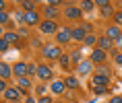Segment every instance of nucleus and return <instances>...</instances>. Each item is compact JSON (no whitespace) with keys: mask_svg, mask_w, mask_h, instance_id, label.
Wrapping results in <instances>:
<instances>
[{"mask_svg":"<svg viewBox=\"0 0 122 103\" xmlns=\"http://www.w3.org/2000/svg\"><path fill=\"white\" fill-rule=\"evenodd\" d=\"M8 45H10V43H6V41H4V39H2V41H0V52H2V54H4V52L8 50Z\"/></svg>","mask_w":122,"mask_h":103,"instance_id":"7c9ffc66","label":"nucleus"},{"mask_svg":"<svg viewBox=\"0 0 122 103\" xmlns=\"http://www.w3.org/2000/svg\"><path fill=\"white\" fill-rule=\"evenodd\" d=\"M46 17H48V21H52L54 17H56V8L48 4V6H46Z\"/></svg>","mask_w":122,"mask_h":103,"instance_id":"412c9836","label":"nucleus"},{"mask_svg":"<svg viewBox=\"0 0 122 103\" xmlns=\"http://www.w3.org/2000/svg\"><path fill=\"white\" fill-rule=\"evenodd\" d=\"M81 13H83V10H81L79 6H72V4H71V6H66V10H64V14L68 17V19H79Z\"/></svg>","mask_w":122,"mask_h":103,"instance_id":"1a4fd4ad","label":"nucleus"},{"mask_svg":"<svg viewBox=\"0 0 122 103\" xmlns=\"http://www.w3.org/2000/svg\"><path fill=\"white\" fill-rule=\"evenodd\" d=\"M21 6L25 8V13H31V10H35V2H27V0H23Z\"/></svg>","mask_w":122,"mask_h":103,"instance_id":"aec40b11","label":"nucleus"},{"mask_svg":"<svg viewBox=\"0 0 122 103\" xmlns=\"http://www.w3.org/2000/svg\"><path fill=\"white\" fill-rule=\"evenodd\" d=\"M25 23H27V25H37V23H39V14H37V10L25 13Z\"/></svg>","mask_w":122,"mask_h":103,"instance_id":"9d476101","label":"nucleus"},{"mask_svg":"<svg viewBox=\"0 0 122 103\" xmlns=\"http://www.w3.org/2000/svg\"><path fill=\"white\" fill-rule=\"evenodd\" d=\"M120 35L122 33H120V29H118V25H110L108 29H106V37H108L110 41H118Z\"/></svg>","mask_w":122,"mask_h":103,"instance_id":"423d86ee","label":"nucleus"},{"mask_svg":"<svg viewBox=\"0 0 122 103\" xmlns=\"http://www.w3.org/2000/svg\"><path fill=\"white\" fill-rule=\"evenodd\" d=\"M8 21H10V19H8V13H6V10H2V13H0V23H2V25H8Z\"/></svg>","mask_w":122,"mask_h":103,"instance_id":"393cba45","label":"nucleus"},{"mask_svg":"<svg viewBox=\"0 0 122 103\" xmlns=\"http://www.w3.org/2000/svg\"><path fill=\"white\" fill-rule=\"evenodd\" d=\"M68 64H71V62H68V56L62 54V58H60V66H62V68H68Z\"/></svg>","mask_w":122,"mask_h":103,"instance_id":"cd10ccee","label":"nucleus"},{"mask_svg":"<svg viewBox=\"0 0 122 103\" xmlns=\"http://www.w3.org/2000/svg\"><path fill=\"white\" fill-rule=\"evenodd\" d=\"M112 13H114V8H112V4H110V6H106V8H102V14H103V17H110Z\"/></svg>","mask_w":122,"mask_h":103,"instance_id":"c85d7f7f","label":"nucleus"},{"mask_svg":"<svg viewBox=\"0 0 122 103\" xmlns=\"http://www.w3.org/2000/svg\"><path fill=\"white\" fill-rule=\"evenodd\" d=\"M13 74L17 78H25V74H29V64H25V62H17V64L13 66Z\"/></svg>","mask_w":122,"mask_h":103,"instance_id":"39448f33","label":"nucleus"},{"mask_svg":"<svg viewBox=\"0 0 122 103\" xmlns=\"http://www.w3.org/2000/svg\"><path fill=\"white\" fill-rule=\"evenodd\" d=\"M15 21H17L19 25H27V23H25V14L21 13V10H17V13H15Z\"/></svg>","mask_w":122,"mask_h":103,"instance_id":"5701e85b","label":"nucleus"},{"mask_svg":"<svg viewBox=\"0 0 122 103\" xmlns=\"http://www.w3.org/2000/svg\"><path fill=\"white\" fill-rule=\"evenodd\" d=\"M37 103H52V99H50V97H41Z\"/></svg>","mask_w":122,"mask_h":103,"instance_id":"c9c22d12","label":"nucleus"},{"mask_svg":"<svg viewBox=\"0 0 122 103\" xmlns=\"http://www.w3.org/2000/svg\"><path fill=\"white\" fill-rule=\"evenodd\" d=\"M87 31H91V23H85L83 27H75V29H72V39H75V41H85Z\"/></svg>","mask_w":122,"mask_h":103,"instance_id":"f03ea898","label":"nucleus"},{"mask_svg":"<svg viewBox=\"0 0 122 103\" xmlns=\"http://www.w3.org/2000/svg\"><path fill=\"white\" fill-rule=\"evenodd\" d=\"M39 31L41 33H46V35H50V33H58V25L54 23V21H41L39 23Z\"/></svg>","mask_w":122,"mask_h":103,"instance_id":"20e7f679","label":"nucleus"},{"mask_svg":"<svg viewBox=\"0 0 122 103\" xmlns=\"http://www.w3.org/2000/svg\"><path fill=\"white\" fill-rule=\"evenodd\" d=\"M25 103H35V99H31V97H27V99H25Z\"/></svg>","mask_w":122,"mask_h":103,"instance_id":"4c0bfd02","label":"nucleus"},{"mask_svg":"<svg viewBox=\"0 0 122 103\" xmlns=\"http://www.w3.org/2000/svg\"><path fill=\"white\" fill-rule=\"evenodd\" d=\"M41 54H44V58H48V60H60L62 58V52H60L58 45H46Z\"/></svg>","mask_w":122,"mask_h":103,"instance_id":"f257e3e1","label":"nucleus"},{"mask_svg":"<svg viewBox=\"0 0 122 103\" xmlns=\"http://www.w3.org/2000/svg\"><path fill=\"white\" fill-rule=\"evenodd\" d=\"M91 84H97V87H106V84H108V76H93L91 78Z\"/></svg>","mask_w":122,"mask_h":103,"instance_id":"dca6fc26","label":"nucleus"},{"mask_svg":"<svg viewBox=\"0 0 122 103\" xmlns=\"http://www.w3.org/2000/svg\"><path fill=\"white\" fill-rule=\"evenodd\" d=\"M29 74H37V66L35 64H29Z\"/></svg>","mask_w":122,"mask_h":103,"instance_id":"72a5a7b5","label":"nucleus"},{"mask_svg":"<svg viewBox=\"0 0 122 103\" xmlns=\"http://www.w3.org/2000/svg\"><path fill=\"white\" fill-rule=\"evenodd\" d=\"M0 76H2V80H6V78L13 76V68H10L6 62H2V64H0Z\"/></svg>","mask_w":122,"mask_h":103,"instance_id":"9b49d317","label":"nucleus"},{"mask_svg":"<svg viewBox=\"0 0 122 103\" xmlns=\"http://www.w3.org/2000/svg\"><path fill=\"white\" fill-rule=\"evenodd\" d=\"M118 45H120V47H122V35H120V37H118Z\"/></svg>","mask_w":122,"mask_h":103,"instance_id":"58836bf2","label":"nucleus"},{"mask_svg":"<svg viewBox=\"0 0 122 103\" xmlns=\"http://www.w3.org/2000/svg\"><path fill=\"white\" fill-rule=\"evenodd\" d=\"M112 43H114V41H110L108 37H106V35H103V37H99L97 39V45H99V50H110V47H112Z\"/></svg>","mask_w":122,"mask_h":103,"instance_id":"4468645a","label":"nucleus"},{"mask_svg":"<svg viewBox=\"0 0 122 103\" xmlns=\"http://www.w3.org/2000/svg\"><path fill=\"white\" fill-rule=\"evenodd\" d=\"M83 43H85V45H93V43H97V37H95V35H91V33H89V35L85 37V41H83Z\"/></svg>","mask_w":122,"mask_h":103,"instance_id":"b1692460","label":"nucleus"},{"mask_svg":"<svg viewBox=\"0 0 122 103\" xmlns=\"http://www.w3.org/2000/svg\"><path fill=\"white\" fill-rule=\"evenodd\" d=\"M93 70V62H81L79 64V74H91Z\"/></svg>","mask_w":122,"mask_h":103,"instance_id":"ddd939ff","label":"nucleus"},{"mask_svg":"<svg viewBox=\"0 0 122 103\" xmlns=\"http://www.w3.org/2000/svg\"><path fill=\"white\" fill-rule=\"evenodd\" d=\"M116 64L122 66V54H118V56H116Z\"/></svg>","mask_w":122,"mask_h":103,"instance_id":"e433bc0d","label":"nucleus"},{"mask_svg":"<svg viewBox=\"0 0 122 103\" xmlns=\"http://www.w3.org/2000/svg\"><path fill=\"white\" fill-rule=\"evenodd\" d=\"M64 84H66V87H71V89H77V87H79V80H77L75 76H68V78L64 80Z\"/></svg>","mask_w":122,"mask_h":103,"instance_id":"6ab92c4d","label":"nucleus"},{"mask_svg":"<svg viewBox=\"0 0 122 103\" xmlns=\"http://www.w3.org/2000/svg\"><path fill=\"white\" fill-rule=\"evenodd\" d=\"M79 8H81V10H93V8H95V2L85 0V2H81V4H79Z\"/></svg>","mask_w":122,"mask_h":103,"instance_id":"a211bd4d","label":"nucleus"},{"mask_svg":"<svg viewBox=\"0 0 122 103\" xmlns=\"http://www.w3.org/2000/svg\"><path fill=\"white\" fill-rule=\"evenodd\" d=\"M114 21H116V25H122V13H116L114 14Z\"/></svg>","mask_w":122,"mask_h":103,"instance_id":"2f4dec72","label":"nucleus"},{"mask_svg":"<svg viewBox=\"0 0 122 103\" xmlns=\"http://www.w3.org/2000/svg\"><path fill=\"white\" fill-rule=\"evenodd\" d=\"M91 62H93V64H103V62H106V52L99 50V47L93 50V54H91Z\"/></svg>","mask_w":122,"mask_h":103,"instance_id":"0eeeda50","label":"nucleus"},{"mask_svg":"<svg viewBox=\"0 0 122 103\" xmlns=\"http://www.w3.org/2000/svg\"><path fill=\"white\" fill-rule=\"evenodd\" d=\"M91 87H93V91H95V95H103V93H108L106 87H97V84H91Z\"/></svg>","mask_w":122,"mask_h":103,"instance_id":"bb28decb","label":"nucleus"},{"mask_svg":"<svg viewBox=\"0 0 122 103\" xmlns=\"http://www.w3.org/2000/svg\"><path fill=\"white\" fill-rule=\"evenodd\" d=\"M72 60H75L77 64H81V52H75V54H72Z\"/></svg>","mask_w":122,"mask_h":103,"instance_id":"473e14b6","label":"nucleus"},{"mask_svg":"<svg viewBox=\"0 0 122 103\" xmlns=\"http://www.w3.org/2000/svg\"><path fill=\"white\" fill-rule=\"evenodd\" d=\"M37 76L41 78V80H48V78L52 76V70L48 66H37Z\"/></svg>","mask_w":122,"mask_h":103,"instance_id":"f8f14e48","label":"nucleus"},{"mask_svg":"<svg viewBox=\"0 0 122 103\" xmlns=\"http://www.w3.org/2000/svg\"><path fill=\"white\" fill-rule=\"evenodd\" d=\"M2 39H4V41H6V43H15V41H17V39H19V35H17V33H4V35H2Z\"/></svg>","mask_w":122,"mask_h":103,"instance_id":"f3484780","label":"nucleus"},{"mask_svg":"<svg viewBox=\"0 0 122 103\" xmlns=\"http://www.w3.org/2000/svg\"><path fill=\"white\" fill-rule=\"evenodd\" d=\"M56 41H60V43H68V41H72V29H68V27L58 29V33H56Z\"/></svg>","mask_w":122,"mask_h":103,"instance_id":"7ed1b4c3","label":"nucleus"},{"mask_svg":"<svg viewBox=\"0 0 122 103\" xmlns=\"http://www.w3.org/2000/svg\"><path fill=\"white\" fill-rule=\"evenodd\" d=\"M50 89H52V93H62V91L66 89V84L62 83V80H54V83H52V87H50Z\"/></svg>","mask_w":122,"mask_h":103,"instance_id":"2eb2a0df","label":"nucleus"},{"mask_svg":"<svg viewBox=\"0 0 122 103\" xmlns=\"http://www.w3.org/2000/svg\"><path fill=\"white\" fill-rule=\"evenodd\" d=\"M4 97H6L8 101H19V97H21V89H19V87H8V91L4 93Z\"/></svg>","mask_w":122,"mask_h":103,"instance_id":"6e6552de","label":"nucleus"},{"mask_svg":"<svg viewBox=\"0 0 122 103\" xmlns=\"http://www.w3.org/2000/svg\"><path fill=\"white\" fill-rule=\"evenodd\" d=\"M95 74H97V76H108L110 70L106 68V66H102V68H97V70H95Z\"/></svg>","mask_w":122,"mask_h":103,"instance_id":"a878e982","label":"nucleus"},{"mask_svg":"<svg viewBox=\"0 0 122 103\" xmlns=\"http://www.w3.org/2000/svg\"><path fill=\"white\" fill-rule=\"evenodd\" d=\"M19 89H25V91L31 89V83H29V78H19Z\"/></svg>","mask_w":122,"mask_h":103,"instance_id":"4be33fe9","label":"nucleus"},{"mask_svg":"<svg viewBox=\"0 0 122 103\" xmlns=\"http://www.w3.org/2000/svg\"><path fill=\"white\" fill-rule=\"evenodd\" d=\"M112 2H108V0H97L95 2V6H99V8H106V6H110Z\"/></svg>","mask_w":122,"mask_h":103,"instance_id":"c756f323","label":"nucleus"},{"mask_svg":"<svg viewBox=\"0 0 122 103\" xmlns=\"http://www.w3.org/2000/svg\"><path fill=\"white\" fill-rule=\"evenodd\" d=\"M110 103H122V97H112V99H110Z\"/></svg>","mask_w":122,"mask_h":103,"instance_id":"f704fd0d","label":"nucleus"}]
</instances>
